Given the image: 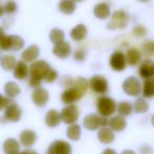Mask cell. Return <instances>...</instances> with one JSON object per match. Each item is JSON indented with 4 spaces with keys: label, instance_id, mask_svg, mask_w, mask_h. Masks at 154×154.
Wrapping results in <instances>:
<instances>
[{
    "label": "cell",
    "instance_id": "cell-11",
    "mask_svg": "<svg viewBox=\"0 0 154 154\" xmlns=\"http://www.w3.org/2000/svg\"><path fill=\"white\" fill-rule=\"evenodd\" d=\"M138 75L141 79H149L154 77V60L146 58L140 62L138 69Z\"/></svg>",
    "mask_w": 154,
    "mask_h": 154
},
{
    "label": "cell",
    "instance_id": "cell-29",
    "mask_svg": "<svg viewBox=\"0 0 154 154\" xmlns=\"http://www.w3.org/2000/svg\"><path fill=\"white\" fill-rule=\"evenodd\" d=\"M82 136V128L78 124L70 125L66 129V137L73 141L79 140Z\"/></svg>",
    "mask_w": 154,
    "mask_h": 154
},
{
    "label": "cell",
    "instance_id": "cell-15",
    "mask_svg": "<svg viewBox=\"0 0 154 154\" xmlns=\"http://www.w3.org/2000/svg\"><path fill=\"white\" fill-rule=\"evenodd\" d=\"M82 126L89 131H95L100 128V115L96 113H90L84 118Z\"/></svg>",
    "mask_w": 154,
    "mask_h": 154
},
{
    "label": "cell",
    "instance_id": "cell-47",
    "mask_svg": "<svg viewBox=\"0 0 154 154\" xmlns=\"http://www.w3.org/2000/svg\"><path fill=\"white\" fill-rule=\"evenodd\" d=\"M120 154H136V152L135 151H133V150H124V151L122 152Z\"/></svg>",
    "mask_w": 154,
    "mask_h": 154
},
{
    "label": "cell",
    "instance_id": "cell-44",
    "mask_svg": "<svg viewBox=\"0 0 154 154\" xmlns=\"http://www.w3.org/2000/svg\"><path fill=\"white\" fill-rule=\"evenodd\" d=\"M101 154H117V153H116L115 150L111 149V148H107V149L103 150V153H101Z\"/></svg>",
    "mask_w": 154,
    "mask_h": 154
},
{
    "label": "cell",
    "instance_id": "cell-23",
    "mask_svg": "<svg viewBox=\"0 0 154 154\" xmlns=\"http://www.w3.org/2000/svg\"><path fill=\"white\" fill-rule=\"evenodd\" d=\"M109 128L114 132H122L127 128V120L124 116L115 115L109 119Z\"/></svg>",
    "mask_w": 154,
    "mask_h": 154
},
{
    "label": "cell",
    "instance_id": "cell-48",
    "mask_svg": "<svg viewBox=\"0 0 154 154\" xmlns=\"http://www.w3.org/2000/svg\"><path fill=\"white\" fill-rule=\"evenodd\" d=\"M3 14H5V9H3V5L0 3V18L2 17Z\"/></svg>",
    "mask_w": 154,
    "mask_h": 154
},
{
    "label": "cell",
    "instance_id": "cell-41",
    "mask_svg": "<svg viewBox=\"0 0 154 154\" xmlns=\"http://www.w3.org/2000/svg\"><path fill=\"white\" fill-rule=\"evenodd\" d=\"M29 86L31 88L35 89L37 88H40L41 87V80H38V79H35V78H32V77H29Z\"/></svg>",
    "mask_w": 154,
    "mask_h": 154
},
{
    "label": "cell",
    "instance_id": "cell-52",
    "mask_svg": "<svg viewBox=\"0 0 154 154\" xmlns=\"http://www.w3.org/2000/svg\"><path fill=\"white\" fill-rule=\"evenodd\" d=\"M0 60H1V56H0Z\"/></svg>",
    "mask_w": 154,
    "mask_h": 154
},
{
    "label": "cell",
    "instance_id": "cell-40",
    "mask_svg": "<svg viewBox=\"0 0 154 154\" xmlns=\"http://www.w3.org/2000/svg\"><path fill=\"white\" fill-rule=\"evenodd\" d=\"M86 56L87 53L84 49H77L76 51L74 52V59L75 61H78V62H82L85 59H86Z\"/></svg>",
    "mask_w": 154,
    "mask_h": 154
},
{
    "label": "cell",
    "instance_id": "cell-25",
    "mask_svg": "<svg viewBox=\"0 0 154 154\" xmlns=\"http://www.w3.org/2000/svg\"><path fill=\"white\" fill-rule=\"evenodd\" d=\"M20 143L15 138H8L3 143V151L5 154H19Z\"/></svg>",
    "mask_w": 154,
    "mask_h": 154
},
{
    "label": "cell",
    "instance_id": "cell-1",
    "mask_svg": "<svg viewBox=\"0 0 154 154\" xmlns=\"http://www.w3.org/2000/svg\"><path fill=\"white\" fill-rule=\"evenodd\" d=\"M89 88V82L84 77H77L75 78L74 86L62 92L61 101L64 105H74V103L78 101L85 96Z\"/></svg>",
    "mask_w": 154,
    "mask_h": 154
},
{
    "label": "cell",
    "instance_id": "cell-38",
    "mask_svg": "<svg viewBox=\"0 0 154 154\" xmlns=\"http://www.w3.org/2000/svg\"><path fill=\"white\" fill-rule=\"evenodd\" d=\"M58 78V73L56 70H54L53 68H51L49 70V72L47 73V75H45V80L48 82V84H52V82H56Z\"/></svg>",
    "mask_w": 154,
    "mask_h": 154
},
{
    "label": "cell",
    "instance_id": "cell-45",
    "mask_svg": "<svg viewBox=\"0 0 154 154\" xmlns=\"http://www.w3.org/2000/svg\"><path fill=\"white\" fill-rule=\"evenodd\" d=\"M19 154H38L36 151H34V150L32 149H26L24 151H21Z\"/></svg>",
    "mask_w": 154,
    "mask_h": 154
},
{
    "label": "cell",
    "instance_id": "cell-16",
    "mask_svg": "<svg viewBox=\"0 0 154 154\" xmlns=\"http://www.w3.org/2000/svg\"><path fill=\"white\" fill-rule=\"evenodd\" d=\"M39 54H40V49L37 45H31L26 48V50H23L21 53V58L24 62L29 63V62H34L37 60Z\"/></svg>",
    "mask_w": 154,
    "mask_h": 154
},
{
    "label": "cell",
    "instance_id": "cell-30",
    "mask_svg": "<svg viewBox=\"0 0 154 154\" xmlns=\"http://www.w3.org/2000/svg\"><path fill=\"white\" fill-rule=\"evenodd\" d=\"M21 90L20 87L16 84L15 82H8L5 86V96L10 97V98H15L16 96L20 94Z\"/></svg>",
    "mask_w": 154,
    "mask_h": 154
},
{
    "label": "cell",
    "instance_id": "cell-24",
    "mask_svg": "<svg viewBox=\"0 0 154 154\" xmlns=\"http://www.w3.org/2000/svg\"><path fill=\"white\" fill-rule=\"evenodd\" d=\"M87 35H88V29L82 23L75 26L74 28L71 30V33H70V36H71V38H72V40L76 41V42L77 41H82L87 37Z\"/></svg>",
    "mask_w": 154,
    "mask_h": 154
},
{
    "label": "cell",
    "instance_id": "cell-17",
    "mask_svg": "<svg viewBox=\"0 0 154 154\" xmlns=\"http://www.w3.org/2000/svg\"><path fill=\"white\" fill-rule=\"evenodd\" d=\"M13 75L18 80H26L30 76V66L23 60H19L13 70Z\"/></svg>",
    "mask_w": 154,
    "mask_h": 154
},
{
    "label": "cell",
    "instance_id": "cell-27",
    "mask_svg": "<svg viewBox=\"0 0 154 154\" xmlns=\"http://www.w3.org/2000/svg\"><path fill=\"white\" fill-rule=\"evenodd\" d=\"M76 8V1L74 0H60L58 3V10L64 15H72Z\"/></svg>",
    "mask_w": 154,
    "mask_h": 154
},
{
    "label": "cell",
    "instance_id": "cell-10",
    "mask_svg": "<svg viewBox=\"0 0 154 154\" xmlns=\"http://www.w3.org/2000/svg\"><path fill=\"white\" fill-rule=\"evenodd\" d=\"M48 154H72V146L68 141L57 139L50 143Z\"/></svg>",
    "mask_w": 154,
    "mask_h": 154
},
{
    "label": "cell",
    "instance_id": "cell-22",
    "mask_svg": "<svg viewBox=\"0 0 154 154\" xmlns=\"http://www.w3.org/2000/svg\"><path fill=\"white\" fill-rule=\"evenodd\" d=\"M94 16L98 19L105 20L111 16V9L107 2H99L94 7Z\"/></svg>",
    "mask_w": 154,
    "mask_h": 154
},
{
    "label": "cell",
    "instance_id": "cell-35",
    "mask_svg": "<svg viewBox=\"0 0 154 154\" xmlns=\"http://www.w3.org/2000/svg\"><path fill=\"white\" fill-rule=\"evenodd\" d=\"M74 82H75V78H73L70 75H64L59 80V85L64 89H69L71 87H73L74 86Z\"/></svg>",
    "mask_w": 154,
    "mask_h": 154
},
{
    "label": "cell",
    "instance_id": "cell-26",
    "mask_svg": "<svg viewBox=\"0 0 154 154\" xmlns=\"http://www.w3.org/2000/svg\"><path fill=\"white\" fill-rule=\"evenodd\" d=\"M141 95L146 99L154 97V77L143 80L141 84Z\"/></svg>",
    "mask_w": 154,
    "mask_h": 154
},
{
    "label": "cell",
    "instance_id": "cell-31",
    "mask_svg": "<svg viewBox=\"0 0 154 154\" xmlns=\"http://www.w3.org/2000/svg\"><path fill=\"white\" fill-rule=\"evenodd\" d=\"M0 62H1V66H2L3 70L13 71L16 66L17 60H16L15 56L13 55H5L3 57H1Z\"/></svg>",
    "mask_w": 154,
    "mask_h": 154
},
{
    "label": "cell",
    "instance_id": "cell-33",
    "mask_svg": "<svg viewBox=\"0 0 154 154\" xmlns=\"http://www.w3.org/2000/svg\"><path fill=\"white\" fill-rule=\"evenodd\" d=\"M50 40L54 43V45H57L62 41H64V32L61 29L55 28L50 32Z\"/></svg>",
    "mask_w": 154,
    "mask_h": 154
},
{
    "label": "cell",
    "instance_id": "cell-14",
    "mask_svg": "<svg viewBox=\"0 0 154 154\" xmlns=\"http://www.w3.org/2000/svg\"><path fill=\"white\" fill-rule=\"evenodd\" d=\"M36 141H37V134L35 131L26 129V130H23L20 133L19 143L26 149H30L31 147H33Z\"/></svg>",
    "mask_w": 154,
    "mask_h": 154
},
{
    "label": "cell",
    "instance_id": "cell-7",
    "mask_svg": "<svg viewBox=\"0 0 154 154\" xmlns=\"http://www.w3.org/2000/svg\"><path fill=\"white\" fill-rule=\"evenodd\" d=\"M122 90L131 97H138L141 94V82L135 76H130L122 82Z\"/></svg>",
    "mask_w": 154,
    "mask_h": 154
},
{
    "label": "cell",
    "instance_id": "cell-46",
    "mask_svg": "<svg viewBox=\"0 0 154 154\" xmlns=\"http://www.w3.org/2000/svg\"><path fill=\"white\" fill-rule=\"evenodd\" d=\"M5 35L7 34H5V29H3L2 26H0V40H1Z\"/></svg>",
    "mask_w": 154,
    "mask_h": 154
},
{
    "label": "cell",
    "instance_id": "cell-50",
    "mask_svg": "<svg viewBox=\"0 0 154 154\" xmlns=\"http://www.w3.org/2000/svg\"><path fill=\"white\" fill-rule=\"evenodd\" d=\"M139 1H141V2H146V1H149V0H139Z\"/></svg>",
    "mask_w": 154,
    "mask_h": 154
},
{
    "label": "cell",
    "instance_id": "cell-3",
    "mask_svg": "<svg viewBox=\"0 0 154 154\" xmlns=\"http://www.w3.org/2000/svg\"><path fill=\"white\" fill-rule=\"evenodd\" d=\"M24 48V40L18 35H5L0 40L1 51H20Z\"/></svg>",
    "mask_w": 154,
    "mask_h": 154
},
{
    "label": "cell",
    "instance_id": "cell-13",
    "mask_svg": "<svg viewBox=\"0 0 154 154\" xmlns=\"http://www.w3.org/2000/svg\"><path fill=\"white\" fill-rule=\"evenodd\" d=\"M50 98V94L48 92L47 89L42 88H37L34 90L32 94V100L35 103V106H37L38 108H43L48 103Z\"/></svg>",
    "mask_w": 154,
    "mask_h": 154
},
{
    "label": "cell",
    "instance_id": "cell-20",
    "mask_svg": "<svg viewBox=\"0 0 154 154\" xmlns=\"http://www.w3.org/2000/svg\"><path fill=\"white\" fill-rule=\"evenodd\" d=\"M97 138L103 145H110L115 140V133L109 127L99 128L97 132Z\"/></svg>",
    "mask_w": 154,
    "mask_h": 154
},
{
    "label": "cell",
    "instance_id": "cell-51",
    "mask_svg": "<svg viewBox=\"0 0 154 154\" xmlns=\"http://www.w3.org/2000/svg\"><path fill=\"white\" fill-rule=\"evenodd\" d=\"M74 1H82V0H74Z\"/></svg>",
    "mask_w": 154,
    "mask_h": 154
},
{
    "label": "cell",
    "instance_id": "cell-49",
    "mask_svg": "<svg viewBox=\"0 0 154 154\" xmlns=\"http://www.w3.org/2000/svg\"><path fill=\"white\" fill-rule=\"evenodd\" d=\"M151 122H152V126L154 127V115L152 116V118H151Z\"/></svg>",
    "mask_w": 154,
    "mask_h": 154
},
{
    "label": "cell",
    "instance_id": "cell-36",
    "mask_svg": "<svg viewBox=\"0 0 154 154\" xmlns=\"http://www.w3.org/2000/svg\"><path fill=\"white\" fill-rule=\"evenodd\" d=\"M3 9H5V13L12 15V14L17 12L18 5L16 3V1H14V0H8L7 2H5V5H3Z\"/></svg>",
    "mask_w": 154,
    "mask_h": 154
},
{
    "label": "cell",
    "instance_id": "cell-32",
    "mask_svg": "<svg viewBox=\"0 0 154 154\" xmlns=\"http://www.w3.org/2000/svg\"><path fill=\"white\" fill-rule=\"evenodd\" d=\"M133 108L137 114H143L149 111V103L143 97H137L134 105H133Z\"/></svg>",
    "mask_w": 154,
    "mask_h": 154
},
{
    "label": "cell",
    "instance_id": "cell-8",
    "mask_svg": "<svg viewBox=\"0 0 154 154\" xmlns=\"http://www.w3.org/2000/svg\"><path fill=\"white\" fill-rule=\"evenodd\" d=\"M61 115V122L66 125L76 124V122L79 118V110L76 105H66L60 112Z\"/></svg>",
    "mask_w": 154,
    "mask_h": 154
},
{
    "label": "cell",
    "instance_id": "cell-6",
    "mask_svg": "<svg viewBox=\"0 0 154 154\" xmlns=\"http://www.w3.org/2000/svg\"><path fill=\"white\" fill-rule=\"evenodd\" d=\"M89 87L96 94L105 95L109 91V82H108L107 78L99 74H96L91 77L90 80H89Z\"/></svg>",
    "mask_w": 154,
    "mask_h": 154
},
{
    "label": "cell",
    "instance_id": "cell-2",
    "mask_svg": "<svg viewBox=\"0 0 154 154\" xmlns=\"http://www.w3.org/2000/svg\"><path fill=\"white\" fill-rule=\"evenodd\" d=\"M116 106H117L116 101L112 97L106 96V95L98 97L96 101L97 112L99 115L103 117H110L113 115L116 112Z\"/></svg>",
    "mask_w": 154,
    "mask_h": 154
},
{
    "label": "cell",
    "instance_id": "cell-9",
    "mask_svg": "<svg viewBox=\"0 0 154 154\" xmlns=\"http://www.w3.org/2000/svg\"><path fill=\"white\" fill-rule=\"evenodd\" d=\"M109 64L111 66L112 70L116 71V72H122L127 68V60H126V54L122 51L113 52L110 56Z\"/></svg>",
    "mask_w": 154,
    "mask_h": 154
},
{
    "label": "cell",
    "instance_id": "cell-5",
    "mask_svg": "<svg viewBox=\"0 0 154 154\" xmlns=\"http://www.w3.org/2000/svg\"><path fill=\"white\" fill-rule=\"evenodd\" d=\"M51 69V66L45 60H36L32 62L30 66V76L32 78L38 80H45V77L49 70Z\"/></svg>",
    "mask_w": 154,
    "mask_h": 154
},
{
    "label": "cell",
    "instance_id": "cell-42",
    "mask_svg": "<svg viewBox=\"0 0 154 154\" xmlns=\"http://www.w3.org/2000/svg\"><path fill=\"white\" fill-rule=\"evenodd\" d=\"M140 153L141 154H151L152 153V149L149 147L148 145H145L140 148Z\"/></svg>",
    "mask_w": 154,
    "mask_h": 154
},
{
    "label": "cell",
    "instance_id": "cell-4",
    "mask_svg": "<svg viewBox=\"0 0 154 154\" xmlns=\"http://www.w3.org/2000/svg\"><path fill=\"white\" fill-rule=\"evenodd\" d=\"M129 14L124 10H116L111 15V21L108 23L109 30H117V29H125L128 26Z\"/></svg>",
    "mask_w": 154,
    "mask_h": 154
},
{
    "label": "cell",
    "instance_id": "cell-12",
    "mask_svg": "<svg viewBox=\"0 0 154 154\" xmlns=\"http://www.w3.org/2000/svg\"><path fill=\"white\" fill-rule=\"evenodd\" d=\"M5 118L7 122H18L21 119L22 116V110L16 103L8 106L5 109Z\"/></svg>",
    "mask_w": 154,
    "mask_h": 154
},
{
    "label": "cell",
    "instance_id": "cell-18",
    "mask_svg": "<svg viewBox=\"0 0 154 154\" xmlns=\"http://www.w3.org/2000/svg\"><path fill=\"white\" fill-rule=\"evenodd\" d=\"M126 60L127 64L131 66H136L143 61V53L136 48H130L126 53Z\"/></svg>",
    "mask_w": 154,
    "mask_h": 154
},
{
    "label": "cell",
    "instance_id": "cell-37",
    "mask_svg": "<svg viewBox=\"0 0 154 154\" xmlns=\"http://www.w3.org/2000/svg\"><path fill=\"white\" fill-rule=\"evenodd\" d=\"M132 34L136 38H143V37H145L147 35V29L143 26H141V24H137V26H135L133 28Z\"/></svg>",
    "mask_w": 154,
    "mask_h": 154
},
{
    "label": "cell",
    "instance_id": "cell-43",
    "mask_svg": "<svg viewBox=\"0 0 154 154\" xmlns=\"http://www.w3.org/2000/svg\"><path fill=\"white\" fill-rule=\"evenodd\" d=\"M105 127H109V118L100 116V128H105Z\"/></svg>",
    "mask_w": 154,
    "mask_h": 154
},
{
    "label": "cell",
    "instance_id": "cell-28",
    "mask_svg": "<svg viewBox=\"0 0 154 154\" xmlns=\"http://www.w3.org/2000/svg\"><path fill=\"white\" fill-rule=\"evenodd\" d=\"M133 111H134V108L130 101H120L116 106V112L118 113V115L124 116V117L131 115Z\"/></svg>",
    "mask_w": 154,
    "mask_h": 154
},
{
    "label": "cell",
    "instance_id": "cell-39",
    "mask_svg": "<svg viewBox=\"0 0 154 154\" xmlns=\"http://www.w3.org/2000/svg\"><path fill=\"white\" fill-rule=\"evenodd\" d=\"M15 103V101H14L13 98H10V97H8V96H5V95H2L1 93H0V111L5 110L8 106L12 105V103Z\"/></svg>",
    "mask_w": 154,
    "mask_h": 154
},
{
    "label": "cell",
    "instance_id": "cell-34",
    "mask_svg": "<svg viewBox=\"0 0 154 154\" xmlns=\"http://www.w3.org/2000/svg\"><path fill=\"white\" fill-rule=\"evenodd\" d=\"M143 54L146 57L150 58L154 56V41L147 40L143 45Z\"/></svg>",
    "mask_w": 154,
    "mask_h": 154
},
{
    "label": "cell",
    "instance_id": "cell-19",
    "mask_svg": "<svg viewBox=\"0 0 154 154\" xmlns=\"http://www.w3.org/2000/svg\"><path fill=\"white\" fill-rule=\"evenodd\" d=\"M71 52H72V48H71V45L68 42V41H62L60 43H57V45H54L53 48V54L55 56H57L60 59H66L70 56Z\"/></svg>",
    "mask_w": 154,
    "mask_h": 154
},
{
    "label": "cell",
    "instance_id": "cell-21",
    "mask_svg": "<svg viewBox=\"0 0 154 154\" xmlns=\"http://www.w3.org/2000/svg\"><path fill=\"white\" fill-rule=\"evenodd\" d=\"M45 122L50 128H56V127H58L60 125V122H61L60 112L56 111L54 109L49 110L45 116Z\"/></svg>",
    "mask_w": 154,
    "mask_h": 154
}]
</instances>
